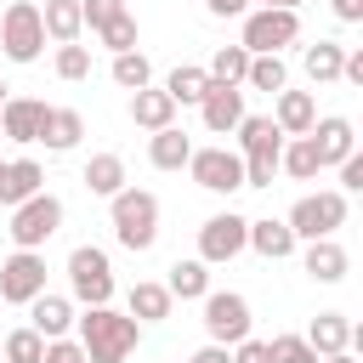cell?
I'll return each mask as SVG.
<instances>
[{
	"label": "cell",
	"instance_id": "f546056e",
	"mask_svg": "<svg viewBox=\"0 0 363 363\" xmlns=\"http://www.w3.org/2000/svg\"><path fill=\"white\" fill-rule=\"evenodd\" d=\"M79 182H85V187H91L96 199H113V193L125 187V159H119V153H91V159H85V176H79Z\"/></svg>",
	"mask_w": 363,
	"mask_h": 363
},
{
	"label": "cell",
	"instance_id": "8d00e7d4",
	"mask_svg": "<svg viewBox=\"0 0 363 363\" xmlns=\"http://www.w3.org/2000/svg\"><path fill=\"white\" fill-rule=\"evenodd\" d=\"M51 68H57V79H68V85H74V79H85V74H91V51H85L79 40H74V45H57V62H51Z\"/></svg>",
	"mask_w": 363,
	"mask_h": 363
},
{
	"label": "cell",
	"instance_id": "9c48e42d",
	"mask_svg": "<svg viewBox=\"0 0 363 363\" xmlns=\"http://www.w3.org/2000/svg\"><path fill=\"white\" fill-rule=\"evenodd\" d=\"M199 323H204V335H210L216 346H238V340L250 335V323H255V318H250V301H244L238 289H210V295H204V318H199Z\"/></svg>",
	"mask_w": 363,
	"mask_h": 363
},
{
	"label": "cell",
	"instance_id": "484cf974",
	"mask_svg": "<svg viewBox=\"0 0 363 363\" xmlns=\"http://www.w3.org/2000/svg\"><path fill=\"white\" fill-rule=\"evenodd\" d=\"M40 23H45V40H57V45H74V40L85 34L79 0H45V6H40Z\"/></svg>",
	"mask_w": 363,
	"mask_h": 363
},
{
	"label": "cell",
	"instance_id": "c3c4849f",
	"mask_svg": "<svg viewBox=\"0 0 363 363\" xmlns=\"http://www.w3.org/2000/svg\"><path fill=\"white\" fill-rule=\"evenodd\" d=\"M0 182H6V159H0Z\"/></svg>",
	"mask_w": 363,
	"mask_h": 363
},
{
	"label": "cell",
	"instance_id": "1f68e13d",
	"mask_svg": "<svg viewBox=\"0 0 363 363\" xmlns=\"http://www.w3.org/2000/svg\"><path fill=\"white\" fill-rule=\"evenodd\" d=\"M244 85H250V91H267V96H278V91L289 85V68H284V57H278V51H261V57H250V68H244Z\"/></svg>",
	"mask_w": 363,
	"mask_h": 363
},
{
	"label": "cell",
	"instance_id": "74e56055",
	"mask_svg": "<svg viewBox=\"0 0 363 363\" xmlns=\"http://www.w3.org/2000/svg\"><path fill=\"white\" fill-rule=\"evenodd\" d=\"M267 346H272V363H323V357L306 346V335H272Z\"/></svg>",
	"mask_w": 363,
	"mask_h": 363
},
{
	"label": "cell",
	"instance_id": "d590c367",
	"mask_svg": "<svg viewBox=\"0 0 363 363\" xmlns=\"http://www.w3.org/2000/svg\"><path fill=\"white\" fill-rule=\"evenodd\" d=\"M96 40H102L108 51H136V17H130V11H119V17H108V23L96 28Z\"/></svg>",
	"mask_w": 363,
	"mask_h": 363
},
{
	"label": "cell",
	"instance_id": "681fc988",
	"mask_svg": "<svg viewBox=\"0 0 363 363\" xmlns=\"http://www.w3.org/2000/svg\"><path fill=\"white\" fill-rule=\"evenodd\" d=\"M0 102H6V85H0Z\"/></svg>",
	"mask_w": 363,
	"mask_h": 363
},
{
	"label": "cell",
	"instance_id": "6da1fadb",
	"mask_svg": "<svg viewBox=\"0 0 363 363\" xmlns=\"http://www.w3.org/2000/svg\"><path fill=\"white\" fill-rule=\"evenodd\" d=\"M74 329H79L85 363H125L136 352V340H142V323L130 312H113V306H85L74 318Z\"/></svg>",
	"mask_w": 363,
	"mask_h": 363
},
{
	"label": "cell",
	"instance_id": "7402d4cb",
	"mask_svg": "<svg viewBox=\"0 0 363 363\" xmlns=\"http://www.w3.org/2000/svg\"><path fill=\"white\" fill-rule=\"evenodd\" d=\"M85 136V113L79 108H45V125H40V142L51 153H74Z\"/></svg>",
	"mask_w": 363,
	"mask_h": 363
},
{
	"label": "cell",
	"instance_id": "f35d334b",
	"mask_svg": "<svg viewBox=\"0 0 363 363\" xmlns=\"http://www.w3.org/2000/svg\"><path fill=\"white\" fill-rule=\"evenodd\" d=\"M119 11H125V0H79V17H85V28H91V34H96L108 17H119Z\"/></svg>",
	"mask_w": 363,
	"mask_h": 363
},
{
	"label": "cell",
	"instance_id": "d6a6232c",
	"mask_svg": "<svg viewBox=\"0 0 363 363\" xmlns=\"http://www.w3.org/2000/svg\"><path fill=\"white\" fill-rule=\"evenodd\" d=\"M45 357V335L40 329H11V335H0V363H40Z\"/></svg>",
	"mask_w": 363,
	"mask_h": 363
},
{
	"label": "cell",
	"instance_id": "8fae6325",
	"mask_svg": "<svg viewBox=\"0 0 363 363\" xmlns=\"http://www.w3.org/2000/svg\"><path fill=\"white\" fill-rule=\"evenodd\" d=\"M45 289V255L40 250H11L0 261V301L6 306H28Z\"/></svg>",
	"mask_w": 363,
	"mask_h": 363
},
{
	"label": "cell",
	"instance_id": "836d02e7",
	"mask_svg": "<svg viewBox=\"0 0 363 363\" xmlns=\"http://www.w3.org/2000/svg\"><path fill=\"white\" fill-rule=\"evenodd\" d=\"M113 85H119V91L153 85V62H147L142 51H113Z\"/></svg>",
	"mask_w": 363,
	"mask_h": 363
},
{
	"label": "cell",
	"instance_id": "b9f144b4",
	"mask_svg": "<svg viewBox=\"0 0 363 363\" xmlns=\"http://www.w3.org/2000/svg\"><path fill=\"white\" fill-rule=\"evenodd\" d=\"M40 363H85V352H79V340L62 335V340H45V357Z\"/></svg>",
	"mask_w": 363,
	"mask_h": 363
},
{
	"label": "cell",
	"instance_id": "d4e9b609",
	"mask_svg": "<svg viewBox=\"0 0 363 363\" xmlns=\"http://www.w3.org/2000/svg\"><path fill=\"white\" fill-rule=\"evenodd\" d=\"M40 187H45L40 159H6V182H0V204H6V210L23 204V199H34Z\"/></svg>",
	"mask_w": 363,
	"mask_h": 363
},
{
	"label": "cell",
	"instance_id": "e575fe53",
	"mask_svg": "<svg viewBox=\"0 0 363 363\" xmlns=\"http://www.w3.org/2000/svg\"><path fill=\"white\" fill-rule=\"evenodd\" d=\"M244 68H250V51L244 45H216V57H210V79H221V85H244Z\"/></svg>",
	"mask_w": 363,
	"mask_h": 363
},
{
	"label": "cell",
	"instance_id": "3957f363",
	"mask_svg": "<svg viewBox=\"0 0 363 363\" xmlns=\"http://www.w3.org/2000/svg\"><path fill=\"white\" fill-rule=\"evenodd\" d=\"M108 221H113V238L125 244V250H153V238H159V199L147 193V187H119L113 199H108Z\"/></svg>",
	"mask_w": 363,
	"mask_h": 363
},
{
	"label": "cell",
	"instance_id": "5b68a950",
	"mask_svg": "<svg viewBox=\"0 0 363 363\" xmlns=\"http://www.w3.org/2000/svg\"><path fill=\"white\" fill-rule=\"evenodd\" d=\"M68 301H79V306H108L113 301V261H108V250H96V244L68 250Z\"/></svg>",
	"mask_w": 363,
	"mask_h": 363
},
{
	"label": "cell",
	"instance_id": "603a6c76",
	"mask_svg": "<svg viewBox=\"0 0 363 363\" xmlns=\"http://www.w3.org/2000/svg\"><path fill=\"white\" fill-rule=\"evenodd\" d=\"M170 306H176V295H170L164 284H153V278L130 284V295H125V312H130L136 323H164V318H170Z\"/></svg>",
	"mask_w": 363,
	"mask_h": 363
},
{
	"label": "cell",
	"instance_id": "d6986e66",
	"mask_svg": "<svg viewBox=\"0 0 363 363\" xmlns=\"http://www.w3.org/2000/svg\"><path fill=\"white\" fill-rule=\"evenodd\" d=\"M187 153H193V136H187L182 125L147 130V164H153V170H187Z\"/></svg>",
	"mask_w": 363,
	"mask_h": 363
},
{
	"label": "cell",
	"instance_id": "7dc6e473",
	"mask_svg": "<svg viewBox=\"0 0 363 363\" xmlns=\"http://www.w3.org/2000/svg\"><path fill=\"white\" fill-rule=\"evenodd\" d=\"M323 363H357V357H352V346H346V352H329Z\"/></svg>",
	"mask_w": 363,
	"mask_h": 363
},
{
	"label": "cell",
	"instance_id": "7c38bea8",
	"mask_svg": "<svg viewBox=\"0 0 363 363\" xmlns=\"http://www.w3.org/2000/svg\"><path fill=\"white\" fill-rule=\"evenodd\" d=\"M244 233H250L244 216H233V210L210 216V221L199 227V261H204V267H227L233 255H244Z\"/></svg>",
	"mask_w": 363,
	"mask_h": 363
},
{
	"label": "cell",
	"instance_id": "ac0fdd59",
	"mask_svg": "<svg viewBox=\"0 0 363 363\" xmlns=\"http://www.w3.org/2000/svg\"><path fill=\"white\" fill-rule=\"evenodd\" d=\"M312 119H318V96L312 91H278V102H272V125L284 130V136H306L312 130Z\"/></svg>",
	"mask_w": 363,
	"mask_h": 363
},
{
	"label": "cell",
	"instance_id": "44dd1931",
	"mask_svg": "<svg viewBox=\"0 0 363 363\" xmlns=\"http://www.w3.org/2000/svg\"><path fill=\"white\" fill-rule=\"evenodd\" d=\"M306 346H312L318 357H329V352L357 346V329H352V318H346V312H318V318H312V329H306Z\"/></svg>",
	"mask_w": 363,
	"mask_h": 363
},
{
	"label": "cell",
	"instance_id": "4dcf8cb0",
	"mask_svg": "<svg viewBox=\"0 0 363 363\" xmlns=\"http://www.w3.org/2000/svg\"><path fill=\"white\" fill-rule=\"evenodd\" d=\"M164 289H170L176 301H204V295H210V267H204L199 255H187V261H176V267H170Z\"/></svg>",
	"mask_w": 363,
	"mask_h": 363
},
{
	"label": "cell",
	"instance_id": "277c9868",
	"mask_svg": "<svg viewBox=\"0 0 363 363\" xmlns=\"http://www.w3.org/2000/svg\"><path fill=\"white\" fill-rule=\"evenodd\" d=\"M289 233H295V244H312V238H335L340 227H346V193L340 187H323V193H306V199H295L289 204Z\"/></svg>",
	"mask_w": 363,
	"mask_h": 363
},
{
	"label": "cell",
	"instance_id": "e0dca14e",
	"mask_svg": "<svg viewBox=\"0 0 363 363\" xmlns=\"http://www.w3.org/2000/svg\"><path fill=\"white\" fill-rule=\"evenodd\" d=\"M28 329H40L45 340H62V335L74 329V301H68V295L40 289V295L28 301Z\"/></svg>",
	"mask_w": 363,
	"mask_h": 363
},
{
	"label": "cell",
	"instance_id": "ab89813d",
	"mask_svg": "<svg viewBox=\"0 0 363 363\" xmlns=\"http://www.w3.org/2000/svg\"><path fill=\"white\" fill-rule=\"evenodd\" d=\"M335 170H340V193H363V153H357V147H352Z\"/></svg>",
	"mask_w": 363,
	"mask_h": 363
},
{
	"label": "cell",
	"instance_id": "cb8c5ba5",
	"mask_svg": "<svg viewBox=\"0 0 363 363\" xmlns=\"http://www.w3.org/2000/svg\"><path fill=\"white\" fill-rule=\"evenodd\" d=\"M130 125H142V130H164V125H176V102L164 96V85H159V91H153V85L130 91Z\"/></svg>",
	"mask_w": 363,
	"mask_h": 363
},
{
	"label": "cell",
	"instance_id": "7bdbcfd3",
	"mask_svg": "<svg viewBox=\"0 0 363 363\" xmlns=\"http://www.w3.org/2000/svg\"><path fill=\"white\" fill-rule=\"evenodd\" d=\"M204 11L227 23V17H244V11H250V0H204Z\"/></svg>",
	"mask_w": 363,
	"mask_h": 363
},
{
	"label": "cell",
	"instance_id": "4316f807",
	"mask_svg": "<svg viewBox=\"0 0 363 363\" xmlns=\"http://www.w3.org/2000/svg\"><path fill=\"white\" fill-rule=\"evenodd\" d=\"M301 62H306V79L312 85H335L340 79V62H346V45L340 40H318V45L301 51Z\"/></svg>",
	"mask_w": 363,
	"mask_h": 363
},
{
	"label": "cell",
	"instance_id": "4fadbf2b",
	"mask_svg": "<svg viewBox=\"0 0 363 363\" xmlns=\"http://www.w3.org/2000/svg\"><path fill=\"white\" fill-rule=\"evenodd\" d=\"M199 113H204V130H210V136H233L238 119H244V85L210 79V91L199 96Z\"/></svg>",
	"mask_w": 363,
	"mask_h": 363
},
{
	"label": "cell",
	"instance_id": "5bb4252c",
	"mask_svg": "<svg viewBox=\"0 0 363 363\" xmlns=\"http://www.w3.org/2000/svg\"><path fill=\"white\" fill-rule=\"evenodd\" d=\"M45 108L51 102H40V96H6L0 102V136H11V142H40V125H45Z\"/></svg>",
	"mask_w": 363,
	"mask_h": 363
},
{
	"label": "cell",
	"instance_id": "bcb514c9",
	"mask_svg": "<svg viewBox=\"0 0 363 363\" xmlns=\"http://www.w3.org/2000/svg\"><path fill=\"white\" fill-rule=\"evenodd\" d=\"M250 6H284V11H301V0H250Z\"/></svg>",
	"mask_w": 363,
	"mask_h": 363
},
{
	"label": "cell",
	"instance_id": "60d3db41",
	"mask_svg": "<svg viewBox=\"0 0 363 363\" xmlns=\"http://www.w3.org/2000/svg\"><path fill=\"white\" fill-rule=\"evenodd\" d=\"M233 363H272V346L255 340V335H244V340L233 346Z\"/></svg>",
	"mask_w": 363,
	"mask_h": 363
},
{
	"label": "cell",
	"instance_id": "30bf717a",
	"mask_svg": "<svg viewBox=\"0 0 363 363\" xmlns=\"http://www.w3.org/2000/svg\"><path fill=\"white\" fill-rule=\"evenodd\" d=\"M187 176L204 187V193H238L244 187V159H238V147H193L187 153Z\"/></svg>",
	"mask_w": 363,
	"mask_h": 363
},
{
	"label": "cell",
	"instance_id": "f1b7e54d",
	"mask_svg": "<svg viewBox=\"0 0 363 363\" xmlns=\"http://www.w3.org/2000/svg\"><path fill=\"white\" fill-rule=\"evenodd\" d=\"M278 170H284V176H295V182H318V170H323V159H318V147H312V136H284V153H278Z\"/></svg>",
	"mask_w": 363,
	"mask_h": 363
},
{
	"label": "cell",
	"instance_id": "ba28073f",
	"mask_svg": "<svg viewBox=\"0 0 363 363\" xmlns=\"http://www.w3.org/2000/svg\"><path fill=\"white\" fill-rule=\"evenodd\" d=\"M0 51L11 62H40L45 51V23H40V6L34 0H11L0 11Z\"/></svg>",
	"mask_w": 363,
	"mask_h": 363
},
{
	"label": "cell",
	"instance_id": "52a82bcc",
	"mask_svg": "<svg viewBox=\"0 0 363 363\" xmlns=\"http://www.w3.org/2000/svg\"><path fill=\"white\" fill-rule=\"evenodd\" d=\"M301 40V11H284V6H250L244 11V51L261 57V51H284Z\"/></svg>",
	"mask_w": 363,
	"mask_h": 363
},
{
	"label": "cell",
	"instance_id": "8992f818",
	"mask_svg": "<svg viewBox=\"0 0 363 363\" xmlns=\"http://www.w3.org/2000/svg\"><path fill=\"white\" fill-rule=\"evenodd\" d=\"M57 227H62V199L57 193H34V199H23V204H11V244L17 250H45L51 238H57Z\"/></svg>",
	"mask_w": 363,
	"mask_h": 363
},
{
	"label": "cell",
	"instance_id": "f6af8a7d",
	"mask_svg": "<svg viewBox=\"0 0 363 363\" xmlns=\"http://www.w3.org/2000/svg\"><path fill=\"white\" fill-rule=\"evenodd\" d=\"M340 23H363V0H329Z\"/></svg>",
	"mask_w": 363,
	"mask_h": 363
},
{
	"label": "cell",
	"instance_id": "7a4b0ae2",
	"mask_svg": "<svg viewBox=\"0 0 363 363\" xmlns=\"http://www.w3.org/2000/svg\"><path fill=\"white\" fill-rule=\"evenodd\" d=\"M233 136H238V159H244V187H272L278 153H284V130L272 125V113H244Z\"/></svg>",
	"mask_w": 363,
	"mask_h": 363
},
{
	"label": "cell",
	"instance_id": "ee69618b",
	"mask_svg": "<svg viewBox=\"0 0 363 363\" xmlns=\"http://www.w3.org/2000/svg\"><path fill=\"white\" fill-rule=\"evenodd\" d=\"M187 363H233V346H216V340H204V346H199Z\"/></svg>",
	"mask_w": 363,
	"mask_h": 363
},
{
	"label": "cell",
	"instance_id": "2e32d148",
	"mask_svg": "<svg viewBox=\"0 0 363 363\" xmlns=\"http://www.w3.org/2000/svg\"><path fill=\"white\" fill-rule=\"evenodd\" d=\"M301 267H306L312 284H340V278L352 272V255H346V244H335V238H312L306 255H301Z\"/></svg>",
	"mask_w": 363,
	"mask_h": 363
},
{
	"label": "cell",
	"instance_id": "83f0119b",
	"mask_svg": "<svg viewBox=\"0 0 363 363\" xmlns=\"http://www.w3.org/2000/svg\"><path fill=\"white\" fill-rule=\"evenodd\" d=\"M210 91V74L199 68V62H176L170 68V79H164V96L176 102V108H199V96Z\"/></svg>",
	"mask_w": 363,
	"mask_h": 363
},
{
	"label": "cell",
	"instance_id": "ffe728a7",
	"mask_svg": "<svg viewBox=\"0 0 363 363\" xmlns=\"http://www.w3.org/2000/svg\"><path fill=\"white\" fill-rule=\"evenodd\" d=\"M244 250H255L261 261H289L295 255V233H289V221H250V233H244Z\"/></svg>",
	"mask_w": 363,
	"mask_h": 363
},
{
	"label": "cell",
	"instance_id": "9a60e30c",
	"mask_svg": "<svg viewBox=\"0 0 363 363\" xmlns=\"http://www.w3.org/2000/svg\"><path fill=\"white\" fill-rule=\"evenodd\" d=\"M312 147H318V159H323V170H335L352 147H357V130H352V119H340V113H323V119H312Z\"/></svg>",
	"mask_w": 363,
	"mask_h": 363
}]
</instances>
